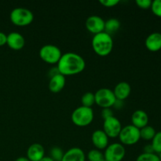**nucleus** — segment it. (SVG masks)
<instances>
[{
    "label": "nucleus",
    "instance_id": "nucleus-1",
    "mask_svg": "<svg viewBox=\"0 0 161 161\" xmlns=\"http://www.w3.org/2000/svg\"><path fill=\"white\" fill-rule=\"evenodd\" d=\"M86 67V62L81 55L73 52L63 53L57 64L58 72L65 75H72L83 72Z\"/></svg>",
    "mask_w": 161,
    "mask_h": 161
},
{
    "label": "nucleus",
    "instance_id": "nucleus-2",
    "mask_svg": "<svg viewBox=\"0 0 161 161\" xmlns=\"http://www.w3.org/2000/svg\"><path fill=\"white\" fill-rule=\"evenodd\" d=\"M91 43L93 50L100 56H106L109 54L113 48V39L112 36L105 31L94 35Z\"/></svg>",
    "mask_w": 161,
    "mask_h": 161
},
{
    "label": "nucleus",
    "instance_id": "nucleus-3",
    "mask_svg": "<svg viewBox=\"0 0 161 161\" xmlns=\"http://www.w3.org/2000/svg\"><path fill=\"white\" fill-rule=\"evenodd\" d=\"M72 123L78 127H86L94 119V111L92 108L81 105L77 107L71 115Z\"/></svg>",
    "mask_w": 161,
    "mask_h": 161
},
{
    "label": "nucleus",
    "instance_id": "nucleus-4",
    "mask_svg": "<svg viewBox=\"0 0 161 161\" xmlns=\"http://www.w3.org/2000/svg\"><path fill=\"white\" fill-rule=\"evenodd\" d=\"M11 22L17 26L23 27L30 25L34 20V14L30 9L25 7H16L9 14Z\"/></svg>",
    "mask_w": 161,
    "mask_h": 161
},
{
    "label": "nucleus",
    "instance_id": "nucleus-5",
    "mask_svg": "<svg viewBox=\"0 0 161 161\" xmlns=\"http://www.w3.org/2000/svg\"><path fill=\"white\" fill-rule=\"evenodd\" d=\"M41 59L48 64H58L62 56L61 49L53 44H45L40 48L39 52Z\"/></svg>",
    "mask_w": 161,
    "mask_h": 161
},
{
    "label": "nucleus",
    "instance_id": "nucleus-6",
    "mask_svg": "<svg viewBox=\"0 0 161 161\" xmlns=\"http://www.w3.org/2000/svg\"><path fill=\"white\" fill-rule=\"evenodd\" d=\"M118 137L122 145L132 146V145L136 144L141 138L140 129L137 128L132 124H129L122 127Z\"/></svg>",
    "mask_w": 161,
    "mask_h": 161
},
{
    "label": "nucleus",
    "instance_id": "nucleus-7",
    "mask_svg": "<svg viewBox=\"0 0 161 161\" xmlns=\"http://www.w3.org/2000/svg\"><path fill=\"white\" fill-rule=\"evenodd\" d=\"M94 99L95 103L102 108L113 106V104L116 100L113 90L106 87L97 90L94 93Z\"/></svg>",
    "mask_w": 161,
    "mask_h": 161
},
{
    "label": "nucleus",
    "instance_id": "nucleus-8",
    "mask_svg": "<svg viewBox=\"0 0 161 161\" xmlns=\"http://www.w3.org/2000/svg\"><path fill=\"white\" fill-rule=\"evenodd\" d=\"M103 154L106 161H121L125 157L126 149L121 143L114 142L105 148Z\"/></svg>",
    "mask_w": 161,
    "mask_h": 161
},
{
    "label": "nucleus",
    "instance_id": "nucleus-9",
    "mask_svg": "<svg viewBox=\"0 0 161 161\" xmlns=\"http://www.w3.org/2000/svg\"><path fill=\"white\" fill-rule=\"evenodd\" d=\"M122 127L120 121L116 116H113L104 119L103 130L108 138H116L119 136Z\"/></svg>",
    "mask_w": 161,
    "mask_h": 161
},
{
    "label": "nucleus",
    "instance_id": "nucleus-10",
    "mask_svg": "<svg viewBox=\"0 0 161 161\" xmlns=\"http://www.w3.org/2000/svg\"><path fill=\"white\" fill-rule=\"evenodd\" d=\"M86 28L92 34L96 35L104 31L105 29V20L97 15H91L86 20Z\"/></svg>",
    "mask_w": 161,
    "mask_h": 161
},
{
    "label": "nucleus",
    "instance_id": "nucleus-11",
    "mask_svg": "<svg viewBox=\"0 0 161 161\" xmlns=\"http://www.w3.org/2000/svg\"><path fill=\"white\" fill-rule=\"evenodd\" d=\"M6 44L13 50H18L25 47V39L20 33L17 31H11L7 35Z\"/></svg>",
    "mask_w": 161,
    "mask_h": 161
},
{
    "label": "nucleus",
    "instance_id": "nucleus-12",
    "mask_svg": "<svg viewBox=\"0 0 161 161\" xmlns=\"http://www.w3.org/2000/svg\"><path fill=\"white\" fill-rule=\"evenodd\" d=\"M91 140L96 149H105L108 146V137L103 130H96L93 132Z\"/></svg>",
    "mask_w": 161,
    "mask_h": 161
},
{
    "label": "nucleus",
    "instance_id": "nucleus-13",
    "mask_svg": "<svg viewBox=\"0 0 161 161\" xmlns=\"http://www.w3.org/2000/svg\"><path fill=\"white\" fill-rule=\"evenodd\" d=\"M45 157V149L39 143H33L27 150V158L30 161H39Z\"/></svg>",
    "mask_w": 161,
    "mask_h": 161
},
{
    "label": "nucleus",
    "instance_id": "nucleus-14",
    "mask_svg": "<svg viewBox=\"0 0 161 161\" xmlns=\"http://www.w3.org/2000/svg\"><path fill=\"white\" fill-rule=\"evenodd\" d=\"M146 47L149 51L157 52L161 50V33L153 32L147 36L146 39Z\"/></svg>",
    "mask_w": 161,
    "mask_h": 161
},
{
    "label": "nucleus",
    "instance_id": "nucleus-15",
    "mask_svg": "<svg viewBox=\"0 0 161 161\" xmlns=\"http://www.w3.org/2000/svg\"><path fill=\"white\" fill-rule=\"evenodd\" d=\"M132 125L137 128L142 129V127L148 125L149 123V116L144 110L138 109L133 113L131 116Z\"/></svg>",
    "mask_w": 161,
    "mask_h": 161
},
{
    "label": "nucleus",
    "instance_id": "nucleus-16",
    "mask_svg": "<svg viewBox=\"0 0 161 161\" xmlns=\"http://www.w3.org/2000/svg\"><path fill=\"white\" fill-rule=\"evenodd\" d=\"M86 155L80 148L73 147L64 152L61 161H85Z\"/></svg>",
    "mask_w": 161,
    "mask_h": 161
},
{
    "label": "nucleus",
    "instance_id": "nucleus-17",
    "mask_svg": "<svg viewBox=\"0 0 161 161\" xmlns=\"http://www.w3.org/2000/svg\"><path fill=\"white\" fill-rule=\"evenodd\" d=\"M65 76L61 73H58L50 77L49 81V89L51 92L58 93L65 86Z\"/></svg>",
    "mask_w": 161,
    "mask_h": 161
},
{
    "label": "nucleus",
    "instance_id": "nucleus-18",
    "mask_svg": "<svg viewBox=\"0 0 161 161\" xmlns=\"http://www.w3.org/2000/svg\"><path fill=\"white\" fill-rule=\"evenodd\" d=\"M131 86L127 82L121 81L116 85L113 90V93L116 99L124 101L130 94Z\"/></svg>",
    "mask_w": 161,
    "mask_h": 161
},
{
    "label": "nucleus",
    "instance_id": "nucleus-19",
    "mask_svg": "<svg viewBox=\"0 0 161 161\" xmlns=\"http://www.w3.org/2000/svg\"><path fill=\"white\" fill-rule=\"evenodd\" d=\"M120 21L117 18L111 17L107 20H105V29L104 31L111 36L113 33L116 32L120 28Z\"/></svg>",
    "mask_w": 161,
    "mask_h": 161
},
{
    "label": "nucleus",
    "instance_id": "nucleus-20",
    "mask_svg": "<svg viewBox=\"0 0 161 161\" xmlns=\"http://www.w3.org/2000/svg\"><path fill=\"white\" fill-rule=\"evenodd\" d=\"M156 131L155 129L152 127V126L147 125L146 127H142V129H140V136L141 138L146 140V141H152V139L153 138V137L155 136Z\"/></svg>",
    "mask_w": 161,
    "mask_h": 161
},
{
    "label": "nucleus",
    "instance_id": "nucleus-21",
    "mask_svg": "<svg viewBox=\"0 0 161 161\" xmlns=\"http://www.w3.org/2000/svg\"><path fill=\"white\" fill-rule=\"evenodd\" d=\"M82 105L85 107H90L91 108L93 105L95 103L94 99V94L92 92H86L83 94L81 97Z\"/></svg>",
    "mask_w": 161,
    "mask_h": 161
},
{
    "label": "nucleus",
    "instance_id": "nucleus-22",
    "mask_svg": "<svg viewBox=\"0 0 161 161\" xmlns=\"http://www.w3.org/2000/svg\"><path fill=\"white\" fill-rule=\"evenodd\" d=\"M87 159L89 161H102L105 160L103 153L97 149H93L88 152Z\"/></svg>",
    "mask_w": 161,
    "mask_h": 161
},
{
    "label": "nucleus",
    "instance_id": "nucleus-23",
    "mask_svg": "<svg viewBox=\"0 0 161 161\" xmlns=\"http://www.w3.org/2000/svg\"><path fill=\"white\" fill-rule=\"evenodd\" d=\"M151 145H152L154 153L156 154L161 153V131H158L156 133L155 136L152 139Z\"/></svg>",
    "mask_w": 161,
    "mask_h": 161
},
{
    "label": "nucleus",
    "instance_id": "nucleus-24",
    "mask_svg": "<svg viewBox=\"0 0 161 161\" xmlns=\"http://www.w3.org/2000/svg\"><path fill=\"white\" fill-rule=\"evenodd\" d=\"M64 153L62 150V149L58 147V146H53L50 151V157H51L54 161H61Z\"/></svg>",
    "mask_w": 161,
    "mask_h": 161
},
{
    "label": "nucleus",
    "instance_id": "nucleus-25",
    "mask_svg": "<svg viewBox=\"0 0 161 161\" xmlns=\"http://www.w3.org/2000/svg\"><path fill=\"white\" fill-rule=\"evenodd\" d=\"M136 161H160V157L156 153H142L137 157Z\"/></svg>",
    "mask_w": 161,
    "mask_h": 161
},
{
    "label": "nucleus",
    "instance_id": "nucleus-26",
    "mask_svg": "<svg viewBox=\"0 0 161 161\" xmlns=\"http://www.w3.org/2000/svg\"><path fill=\"white\" fill-rule=\"evenodd\" d=\"M151 10L157 17H161V0H154L152 2Z\"/></svg>",
    "mask_w": 161,
    "mask_h": 161
},
{
    "label": "nucleus",
    "instance_id": "nucleus-27",
    "mask_svg": "<svg viewBox=\"0 0 161 161\" xmlns=\"http://www.w3.org/2000/svg\"><path fill=\"white\" fill-rule=\"evenodd\" d=\"M152 2L151 0H136L135 3L138 5V7L142 8V9H149L151 8V5H152Z\"/></svg>",
    "mask_w": 161,
    "mask_h": 161
},
{
    "label": "nucleus",
    "instance_id": "nucleus-28",
    "mask_svg": "<svg viewBox=\"0 0 161 161\" xmlns=\"http://www.w3.org/2000/svg\"><path fill=\"white\" fill-rule=\"evenodd\" d=\"M99 3L106 7H113L119 3V0H100Z\"/></svg>",
    "mask_w": 161,
    "mask_h": 161
},
{
    "label": "nucleus",
    "instance_id": "nucleus-29",
    "mask_svg": "<svg viewBox=\"0 0 161 161\" xmlns=\"http://www.w3.org/2000/svg\"><path fill=\"white\" fill-rule=\"evenodd\" d=\"M113 116V110L110 108H102V116L104 119H107L108 117H111Z\"/></svg>",
    "mask_w": 161,
    "mask_h": 161
},
{
    "label": "nucleus",
    "instance_id": "nucleus-30",
    "mask_svg": "<svg viewBox=\"0 0 161 161\" xmlns=\"http://www.w3.org/2000/svg\"><path fill=\"white\" fill-rule=\"evenodd\" d=\"M6 40H7V35L3 31H0V47L6 44Z\"/></svg>",
    "mask_w": 161,
    "mask_h": 161
},
{
    "label": "nucleus",
    "instance_id": "nucleus-31",
    "mask_svg": "<svg viewBox=\"0 0 161 161\" xmlns=\"http://www.w3.org/2000/svg\"><path fill=\"white\" fill-rule=\"evenodd\" d=\"M143 151H144L143 153H155L153 150V148L151 144H148L146 146H144Z\"/></svg>",
    "mask_w": 161,
    "mask_h": 161
},
{
    "label": "nucleus",
    "instance_id": "nucleus-32",
    "mask_svg": "<svg viewBox=\"0 0 161 161\" xmlns=\"http://www.w3.org/2000/svg\"><path fill=\"white\" fill-rule=\"evenodd\" d=\"M113 106L116 108H117V109H120V108H122L123 106H124V101L119 100V99H116V100L115 101L114 104H113Z\"/></svg>",
    "mask_w": 161,
    "mask_h": 161
},
{
    "label": "nucleus",
    "instance_id": "nucleus-33",
    "mask_svg": "<svg viewBox=\"0 0 161 161\" xmlns=\"http://www.w3.org/2000/svg\"><path fill=\"white\" fill-rule=\"evenodd\" d=\"M15 161H30L27 158V157H20L18 158H17L15 160Z\"/></svg>",
    "mask_w": 161,
    "mask_h": 161
},
{
    "label": "nucleus",
    "instance_id": "nucleus-34",
    "mask_svg": "<svg viewBox=\"0 0 161 161\" xmlns=\"http://www.w3.org/2000/svg\"><path fill=\"white\" fill-rule=\"evenodd\" d=\"M39 161H54V160H53V159L50 157H44L43 158L41 159Z\"/></svg>",
    "mask_w": 161,
    "mask_h": 161
},
{
    "label": "nucleus",
    "instance_id": "nucleus-35",
    "mask_svg": "<svg viewBox=\"0 0 161 161\" xmlns=\"http://www.w3.org/2000/svg\"><path fill=\"white\" fill-rule=\"evenodd\" d=\"M159 157H160V160L161 161V153L159 154Z\"/></svg>",
    "mask_w": 161,
    "mask_h": 161
}]
</instances>
